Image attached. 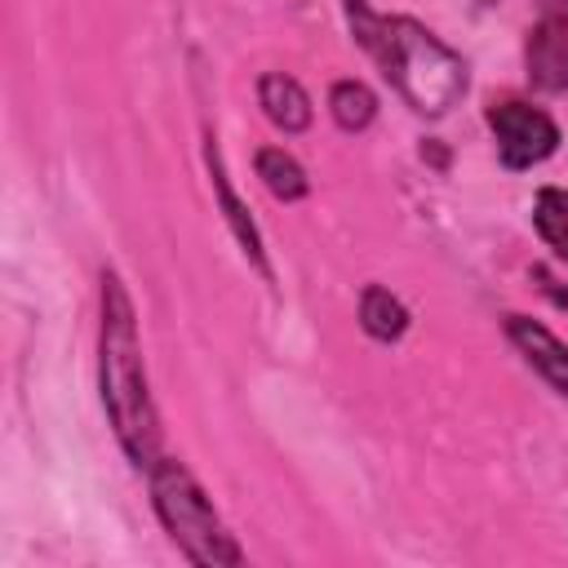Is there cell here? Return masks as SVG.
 <instances>
[{
    "label": "cell",
    "mask_w": 568,
    "mask_h": 568,
    "mask_svg": "<svg viewBox=\"0 0 568 568\" xmlns=\"http://www.w3.org/2000/svg\"><path fill=\"white\" fill-rule=\"evenodd\" d=\"M257 93H262V106H266L271 124H280L284 133H297V129L311 124V98H306V89L293 75L266 71L262 84H257Z\"/></svg>",
    "instance_id": "obj_7"
},
{
    "label": "cell",
    "mask_w": 568,
    "mask_h": 568,
    "mask_svg": "<svg viewBox=\"0 0 568 568\" xmlns=\"http://www.w3.org/2000/svg\"><path fill=\"white\" fill-rule=\"evenodd\" d=\"M328 111L342 129H364L377 115V98L359 80H337L333 93H328Z\"/></svg>",
    "instance_id": "obj_12"
},
{
    "label": "cell",
    "mask_w": 568,
    "mask_h": 568,
    "mask_svg": "<svg viewBox=\"0 0 568 568\" xmlns=\"http://www.w3.org/2000/svg\"><path fill=\"white\" fill-rule=\"evenodd\" d=\"M528 80L546 93H568V0H541L528 31Z\"/></svg>",
    "instance_id": "obj_5"
},
{
    "label": "cell",
    "mask_w": 568,
    "mask_h": 568,
    "mask_svg": "<svg viewBox=\"0 0 568 568\" xmlns=\"http://www.w3.org/2000/svg\"><path fill=\"white\" fill-rule=\"evenodd\" d=\"M351 27L359 44L377 58L382 75L404 93V102L422 115H444L466 93V62L439 44L413 18H382L364 0H346Z\"/></svg>",
    "instance_id": "obj_1"
},
{
    "label": "cell",
    "mask_w": 568,
    "mask_h": 568,
    "mask_svg": "<svg viewBox=\"0 0 568 568\" xmlns=\"http://www.w3.org/2000/svg\"><path fill=\"white\" fill-rule=\"evenodd\" d=\"M209 173H213V191H217V200H222V209H226V222H231L235 240L244 244V253L253 257V266L266 275L271 266H266V257H262V240H257V226H253L248 209L240 204V195L231 191V182H226V169H222V155H217V146H213V142H209Z\"/></svg>",
    "instance_id": "obj_8"
},
{
    "label": "cell",
    "mask_w": 568,
    "mask_h": 568,
    "mask_svg": "<svg viewBox=\"0 0 568 568\" xmlns=\"http://www.w3.org/2000/svg\"><path fill=\"white\" fill-rule=\"evenodd\" d=\"M359 324H364L373 337L395 342V337L408 328V311H404L386 288L368 284V288H364V297H359Z\"/></svg>",
    "instance_id": "obj_9"
},
{
    "label": "cell",
    "mask_w": 568,
    "mask_h": 568,
    "mask_svg": "<svg viewBox=\"0 0 568 568\" xmlns=\"http://www.w3.org/2000/svg\"><path fill=\"white\" fill-rule=\"evenodd\" d=\"M488 129L497 138L501 164L506 169H528L537 160H546L559 146V129L546 111L528 106V102H493L488 106Z\"/></svg>",
    "instance_id": "obj_4"
},
{
    "label": "cell",
    "mask_w": 568,
    "mask_h": 568,
    "mask_svg": "<svg viewBox=\"0 0 568 568\" xmlns=\"http://www.w3.org/2000/svg\"><path fill=\"white\" fill-rule=\"evenodd\" d=\"M257 178L266 182V191H271L275 200H302V195H306V173H302V164H297L293 155L275 151V146H262V151H257Z\"/></svg>",
    "instance_id": "obj_10"
},
{
    "label": "cell",
    "mask_w": 568,
    "mask_h": 568,
    "mask_svg": "<svg viewBox=\"0 0 568 568\" xmlns=\"http://www.w3.org/2000/svg\"><path fill=\"white\" fill-rule=\"evenodd\" d=\"M151 497H155V510H160L164 528L186 550V559H195V564H240V546L231 541V532L222 528V519L213 515L209 497L200 493V484L191 479V470L182 462L160 457L151 466Z\"/></svg>",
    "instance_id": "obj_3"
},
{
    "label": "cell",
    "mask_w": 568,
    "mask_h": 568,
    "mask_svg": "<svg viewBox=\"0 0 568 568\" xmlns=\"http://www.w3.org/2000/svg\"><path fill=\"white\" fill-rule=\"evenodd\" d=\"M532 222H537V231L546 235V244L568 262V191H559V186L537 191Z\"/></svg>",
    "instance_id": "obj_11"
},
{
    "label": "cell",
    "mask_w": 568,
    "mask_h": 568,
    "mask_svg": "<svg viewBox=\"0 0 568 568\" xmlns=\"http://www.w3.org/2000/svg\"><path fill=\"white\" fill-rule=\"evenodd\" d=\"M102 404L129 462L151 470L160 462V426L146 395L133 306L115 275H102Z\"/></svg>",
    "instance_id": "obj_2"
},
{
    "label": "cell",
    "mask_w": 568,
    "mask_h": 568,
    "mask_svg": "<svg viewBox=\"0 0 568 568\" xmlns=\"http://www.w3.org/2000/svg\"><path fill=\"white\" fill-rule=\"evenodd\" d=\"M506 333H510V342L524 351V359H528L559 395H568V346H564L550 328H541L537 320H528V315H506Z\"/></svg>",
    "instance_id": "obj_6"
}]
</instances>
